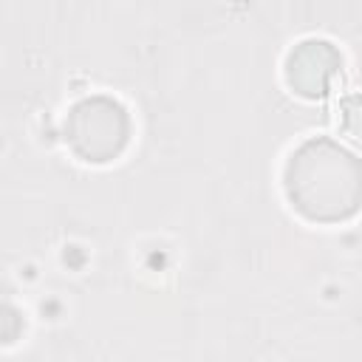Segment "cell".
Returning <instances> with one entry per match:
<instances>
[{
  "label": "cell",
  "instance_id": "7a4b0ae2",
  "mask_svg": "<svg viewBox=\"0 0 362 362\" xmlns=\"http://www.w3.org/2000/svg\"><path fill=\"white\" fill-rule=\"evenodd\" d=\"M68 139L74 150L88 161H107L127 141V116L110 99L79 102L71 113Z\"/></svg>",
  "mask_w": 362,
  "mask_h": 362
},
{
  "label": "cell",
  "instance_id": "277c9868",
  "mask_svg": "<svg viewBox=\"0 0 362 362\" xmlns=\"http://www.w3.org/2000/svg\"><path fill=\"white\" fill-rule=\"evenodd\" d=\"M339 127L354 144L362 147V93H351L339 102Z\"/></svg>",
  "mask_w": 362,
  "mask_h": 362
},
{
  "label": "cell",
  "instance_id": "3957f363",
  "mask_svg": "<svg viewBox=\"0 0 362 362\" xmlns=\"http://www.w3.org/2000/svg\"><path fill=\"white\" fill-rule=\"evenodd\" d=\"M342 71V57L325 40H305L288 54L286 79L303 96H325Z\"/></svg>",
  "mask_w": 362,
  "mask_h": 362
},
{
  "label": "cell",
  "instance_id": "6da1fadb",
  "mask_svg": "<svg viewBox=\"0 0 362 362\" xmlns=\"http://www.w3.org/2000/svg\"><path fill=\"white\" fill-rule=\"evenodd\" d=\"M291 206L317 223H339L362 209V158L334 139L303 141L283 173Z\"/></svg>",
  "mask_w": 362,
  "mask_h": 362
}]
</instances>
